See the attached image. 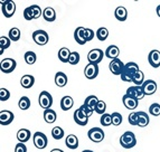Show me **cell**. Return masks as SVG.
<instances>
[{
    "instance_id": "cell-4",
    "label": "cell",
    "mask_w": 160,
    "mask_h": 152,
    "mask_svg": "<svg viewBox=\"0 0 160 152\" xmlns=\"http://www.w3.org/2000/svg\"><path fill=\"white\" fill-rule=\"evenodd\" d=\"M104 56H105V54L103 53L102 49H100V48H94V49H91V51H88V63H91V64L98 65L99 63H101Z\"/></svg>"
},
{
    "instance_id": "cell-51",
    "label": "cell",
    "mask_w": 160,
    "mask_h": 152,
    "mask_svg": "<svg viewBox=\"0 0 160 152\" xmlns=\"http://www.w3.org/2000/svg\"><path fill=\"white\" fill-rule=\"evenodd\" d=\"M49 152H64L63 150H61V149H52Z\"/></svg>"
},
{
    "instance_id": "cell-3",
    "label": "cell",
    "mask_w": 160,
    "mask_h": 152,
    "mask_svg": "<svg viewBox=\"0 0 160 152\" xmlns=\"http://www.w3.org/2000/svg\"><path fill=\"white\" fill-rule=\"evenodd\" d=\"M38 103H39L42 109H51V106L53 105V96H52V94L49 92L42 91L39 94V97H38Z\"/></svg>"
},
{
    "instance_id": "cell-33",
    "label": "cell",
    "mask_w": 160,
    "mask_h": 152,
    "mask_svg": "<svg viewBox=\"0 0 160 152\" xmlns=\"http://www.w3.org/2000/svg\"><path fill=\"white\" fill-rule=\"evenodd\" d=\"M18 106L20 110L22 111H26L30 107V100L29 97H27V96H22L19 99V102H18Z\"/></svg>"
},
{
    "instance_id": "cell-18",
    "label": "cell",
    "mask_w": 160,
    "mask_h": 152,
    "mask_svg": "<svg viewBox=\"0 0 160 152\" xmlns=\"http://www.w3.org/2000/svg\"><path fill=\"white\" fill-rule=\"evenodd\" d=\"M122 102H123V105L127 107L128 110H134L137 109V106H138L139 104V101L136 99H133V97H131V96L129 95H123L122 97Z\"/></svg>"
},
{
    "instance_id": "cell-35",
    "label": "cell",
    "mask_w": 160,
    "mask_h": 152,
    "mask_svg": "<svg viewBox=\"0 0 160 152\" xmlns=\"http://www.w3.org/2000/svg\"><path fill=\"white\" fill-rule=\"evenodd\" d=\"M99 102H100L99 99H98L95 95H88L85 99V101H84V103H85L86 105H88L90 107H92L93 110H95L96 105H98Z\"/></svg>"
},
{
    "instance_id": "cell-36",
    "label": "cell",
    "mask_w": 160,
    "mask_h": 152,
    "mask_svg": "<svg viewBox=\"0 0 160 152\" xmlns=\"http://www.w3.org/2000/svg\"><path fill=\"white\" fill-rule=\"evenodd\" d=\"M10 43H11V40L9 39V37H6V36H1V37H0V49H1L0 54H2L5 49L9 48Z\"/></svg>"
},
{
    "instance_id": "cell-49",
    "label": "cell",
    "mask_w": 160,
    "mask_h": 152,
    "mask_svg": "<svg viewBox=\"0 0 160 152\" xmlns=\"http://www.w3.org/2000/svg\"><path fill=\"white\" fill-rule=\"evenodd\" d=\"M15 152H27V147L25 145V143H17L15 147Z\"/></svg>"
},
{
    "instance_id": "cell-15",
    "label": "cell",
    "mask_w": 160,
    "mask_h": 152,
    "mask_svg": "<svg viewBox=\"0 0 160 152\" xmlns=\"http://www.w3.org/2000/svg\"><path fill=\"white\" fill-rule=\"evenodd\" d=\"M142 88L146 95H152L157 92V83L153 80H148L144 81V83L142 84Z\"/></svg>"
},
{
    "instance_id": "cell-8",
    "label": "cell",
    "mask_w": 160,
    "mask_h": 152,
    "mask_svg": "<svg viewBox=\"0 0 160 152\" xmlns=\"http://www.w3.org/2000/svg\"><path fill=\"white\" fill-rule=\"evenodd\" d=\"M16 66H17L16 61L12 58H5L0 63V70H1L2 73H5V74H9V73L13 72V71L16 70Z\"/></svg>"
},
{
    "instance_id": "cell-25",
    "label": "cell",
    "mask_w": 160,
    "mask_h": 152,
    "mask_svg": "<svg viewBox=\"0 0 160 152\" xmlns=\"http://www.w3.org/2000/svg\"><path fill=\"white\" fill-rule=\"evenodd\" d=\"M35 84V77L32 75H24L20 78V85L24 88H32Z\"/></svg>"
},
{
    "instance_id": "cell-46",
    "label": "cell",
    "mask_w": 160,
    "mask_h": 152,
    "mask_svg": "<svg viewBox=\"0 0 160 152\" xmlns=\"http://www.w3.org/2000/svg\"><path fill=\"white\" fill-rule=\"evenodd\" d=\"M22 15H24V18L26 19V20H28V22L34 19V13H32V8H30V6L25 9Z\"/></svg>"
},
{
    "instance_id": "cell-28",
    "label": "cell",
    "mask_w": 160,
    "mask_h": 152,
    "mask_svg": "<svg viewBox=\"0 0 160 152\" xmlns=\"http://www.w3.org/2000/svg\"><path fill=\"white\" fill-rule=\"evenodd\" d=\"M150 122V119L148 116V114L143 111H140L138 112V126L140 128H144V126H147Z\"/></svg>"
},
{
    "instance_id": "cell-16",
    "label": "cell",
    "mask_w": 160,
    "mask_h": 152,
    "mask_svg": "<svg viewBox=\"0 0 160 152\" xmlns=\"http://www.w3.org/2000/svg\"><path fill=\"white\" fill-rule=\"evenodd\" d=\"M85 29L84 27H78L74 32V39L78 45H85L88 43L85 39Z\"/></svg>"
},
{
    "instance_id": "cell-50",
    "label": "cell",
    "mask_w": 160,
    "mask_h": 152,
    "mask_svg": "<svg viewBox=\"0 0 160 152\" xmlns=\"http://www.w3.org/2000/svg\"><path fill=\"white\" fill-rule=\"evenodd\" d=\"M156 12H157L158 17L160 18V5H158V6H157V8H156Z\"/></svg>"
},
{
    "instance_id": "cell-13",
    "label": "cell",
    "mask_w": 160,
    "mask_h": 152,
    "mask_svg": "<svg viewBox=\"0 0 160 152\" xmlns=\"http://www.w3.org/2000/svg\"><path fill=\"white\" fill-rule=\"evenodd\" d=\"M148 61L153 68H158L160 66V51L157 49L150 51L149 55H148Z\"/></svg>"
},
{
    "instance_id": "cell-30",
    "label": "cell",
    "mask_w": 160,
    "mask_h": 152,
    "mask_svg": "<svg viewBox=\"0 0 160 152\" xmlns=\"http://www.w3.org/2000/svg\"><path fill=\"white\" fill-rule=\"evenodd\" d=\"M96 37L100 42H104L107 40V38L109 37V30L105 27H100L99 29L96 30Z\"/></svg>"
},
{
    "instance_id": "cell-27",
    "label": "cell",
    "mask_w": 160,
    "mask_h": 152,
    "mask_svg": "<svg viewBox=\"0 0 160 152\" xmlns=\"http://www.w3.org/2000/svg\"><path fill=\"white\" fill-rule=\"evenodd\" d=\"M67 76L65 73L63 72H57L55 75V84H56L58 87H64L67 84Z\"/></svg>"
},
{
    "instance_id": "cell-45",
    "label": "cell",
    "mask_w": 160,
    "mask_h": 152,
    "mask_svg": "<svg viewBox=\"0 0 160 152\" xmlns=\"http://www.w3.org/2000/svg\"><path fill=\"white\" fill-rule=\"evenodd\" d=\"M80 109H81V111H82V112L84 113V114H85L88 117L91 116V115L93 114V112H94V110L92 109V107L88 106V105H86L85 103H83L82 106H81Z\"/></svg>"
},
{
    "instance_id": "cell-41",
    "label": "cell",
    "mask_w": 160,
    "mask_h": 152,
    "mask_svg": "<svg viewBox=\"0 0 160 152\" xmlns=\"http://www.w3.org/2000/svg\"><path fill=\"white\" fill-rule=\"evenodd\" d=\"M149 113L153 116H159L160 115V104L158 103H153L150 105L149 107Z\"/></svg>"
},
{
    "instance_id": "cell-14",
    "label": "cell",
    "mask_w": 160,
    "mask_h": 152,
    "mask_svg": "<svg viewBox=\"0 0 160 152\" xmlns=\"http://www.w3.org/2000/svg\"><path fill=\"white\" fill-rule=\"evenodd\" d=\"M15 119V115L11 111H8V110H2L0 112V124L1 125H8Z\"/></svg>"
},
{
    "instance_id": "cell-37",
    "label": "cell",
    "mask_w": 160,
    "mask_h": 152,
    "mask_svg": "<svg viewBox=\"0 0 160 152\" xmlns=\"http://www.w3.org/2000/svg\"><path fill=\"white\" fill-rule=\"evenodd\" d=\"M52 136H53L55 140H61L63 136H64V130L61 128V126H55L52 130Z\"/></svg>"
},
{
    "instance_id": "cell-1",
    "label": "cell",
    "mask_w": 160,
    "mask_h": 152,
    "mask_svg": "<svg viewBox=\"0 0 160 152\" xmlns=\"http://www.w3.org/2000/svg\"><path fill=\"white\" fill-rule=\"evenodd\" d=\"M139 70V66L134 63V61H129L124 65V68H123L122 73H121L120 77L123 82H132L133 80L134 75L136 73L138 72Z\"/></svg>"
},
{
    "instance_id": "cell-6",
    "label": "cell",
    "mask_w": 160,
    "mask_h": 152,
    "mask_svg": "<svg viewBox=\"0 0 160 152\" xmlns=\"http://www.w3.org/2000/svg\"><path fill=\"white\" fill-rule=\"evenodd\" d=\"M32 141H34L35 147L37 149H45L48 144L47 136L43 133V132H35L32 135Z\"/></svg>"
},
{
    "instance_id": "cell-11",
    "label": "cell",
    "mask_w": 160,
    "mask_h": 152,
    "mask_svg": "<svg viewBox=\"0 0 160 152\" xmlns=\"http://www.w3.org/2000/svg\"><path fill=\"white\" fill-rule=\"evenodd\" d=\"M84 75L88 80H94L99 75V66L96 64H91L88 63L84 68Z\"/></svg>"
},
{
    "instance_id": "cell-43",
    "label": "cell",
    "mask_w": 160,
    "mask_h": 152,
    "mask_svg": "<svg viewBox=\"0 0 160 152\" xmlns=\"http://www.w3.org/2000/svg\"><path fill=\"white\" fill-rule=\"evenodd\" d=\"M9 97H10V92L5 87L0 88V101L1 102H6L8 101Z\"/></svg>"
},
{
    "instance_id": "cell-7",
    "label": "cell",
    "mask_w": 160,
    "mask_h": 152,
    "mask_svg": "<svg viewBox=\"0 0 160 152\" xmlns=\"http://www.w3.org/2000/svg\"><path fill=\"white\" fill-rule=\"evenodd\" d=\"M32 39L37 45L44 46L48 43L49 40V35L47 34V32L45 30H36L32 32Z\"/></svg>"
},
{
    "instance_id": "cell-34",
    "label": "cell",
    "mask_w": 160,
    "mask_h": 152,
    "mask_svg": "<svg viewBox=\"0 0 160 152\" xmlns=\"http://www.w3.org/2000/svg\"><path fill=\"white\" fill-rule=\"evenodd\" d=\"M20 36H22V32H20V30H19L18 28H16V27H13V28H11V29L9 30V39H10L11 42H18V40L20 39Z\"/></svg>"
},
{
    "instance_id": "cell-9",
    "label": "cell",
    "mask_w": 160,
    "mask_h": 152,
    "mask_svg": "<svg viewBox=\"0 0 160 152\" xmlns=\"http://www.w3.org/2000/svg\"><path fill=\"white\" fill-rule=\"evenodd\" d=\"M88 139L91 140L92 142L100 143L104 139V131L100 128H92L91 130H88Z\"/></svg>"
},
{
    "instance_id": "cell-38",
    "label": "cell",
    "mask_w": 160,
    "mask_h": 152,
    "mask_svg": "<svg viewBox=\"0 0 160 152\" xmlns=\"http://www.w3.org/2000/svg\"><path fill=\"white\" fill-rule=\"evenodd\" d=\"M101 124L103 126H109L112 124V114H109V113H105V114L101 115V120H100Z\"/></svg>"
},
{
    "instance_id": "cell-24",
    "label": "cell",
    "mask_w": 160,
    "mask_h": 152,
    "mask_svg": "<svg viewBox=\"0 0 160 152\" xmlns=\"http://www.w3.org/2000/svg\"><path fill=\"white\" fill-rule=\"evenodd\" d=\"M65 144H66V147L68 149H78V136L74 135V134H69V135L66 136V139H65Z\"/></svg>"
},
{
    "instance_id": "cell-44",
    "label": "cell",
    "mask_w": 160,
    "mask_h": 152,
    "mask_svg": "<svg viewBox=\"0 0 160 152\" xmlns=\"http://www.w3.org/2000/svg\"><path fill=\"white\" fill-rule=\"evenodd\" d=\"M30 8H32V13H34V19H38L43 15V10L40 9V7L38 5H32Z\"/></svg>"
},
{
    "instance_id": "cell-22",
    "label": "cell",
    "mask_w": 160,
    "mask_h": 152,
    "mask_svg": "<svg viewBox=\"0 0 160 152\" xmlns=\"http://www.w3.org/2000/svg\"><path fill=\"white\" fill-rule=\"evenodd\" d=\"M74 105V100H73L72 96H63L61 100V109L63 111H68L71 110Z\"/></svg>"
},
{
    "instance_id": "cell-52",
    "label": "cell",
    "mask_w": 160,
    "mask_h": 152,
    "mask_svg": "<svg viewBox=\"0 0 160 152\" xmlns=\"http://www.w3.org/2000/svg\"><path fill=\"white\" fill-rule=\"evenodd\" d=\"M82 152H94V151H92V150H88V149H86V150H83Z\"/></svg>"
},
{
    "instance_id": "cell-20",
    "label": "cell",
    "mask_w": 160,
    "mask_h": 152,
    "mask_svg": "<svg viewBox=\"0 0 160 152\" xmlns=\"http://www.w3.org/2000/svg\"><path fill=\"white\" fill-rule=\"evenodd\" d=\"M114 16L119 22H126L128 18V11H127L126 7L123 6H119L114 10Z\"/></svg>"
},
{
    "instance_id": "cell-39",
    "label": "cell",
    "mask_w": 160,
    "mask_h": 152,
    "mask_svg": "<svg viewBox=\"0 0 160 152\" xmlns=\"http://www.w3.org/2000/svg\"><path fill=\"white\" fill-rule=\"evenodd\" d=\"M105 110H107V103H105L104 101H100L99 103H98V105H96L94 111H95L98 114L103 115V114H105Z\"/></svg>"
},
{
    "instance_id": "cell-19",
    "label": "cell",
    "mask_w": 160,
    "mask_h": 152,
    "mask_svg": "<svg viewBox=\"0 0 160 152\" xmlns=\"http://www.w3.org/2000/svg\"><path fill=\"white\" fill-rule=\"evenodd\" d=\"M104 54H105V56H107L108 58H111L113 61V59H117L118 57H119V55H120V49H119V47H118L117 45H110L109 47L105 49Z\"/></svg>"
},
{
    "instance_id": "cell-17",
    "label": "cell",
    "mask_w": 160,
    "mask_h": 152,
    "mask_svg": "<svg viewBox=\"0 0 160 152\" xmlns=\"http://www.w3.org/2000/svg\"><path fill=\"white\" fill-rule=\"evenodd\" d=\"M74 121L76 124L81 126H85L88 122V117L81 111V109H78L74 112Z\"/></svg>"
},
{
    "instance_id": "cell-26",
    "label": "cell",
    "mask_w": 160,
    "mask_h": 152,
    "mask_svg": "<svg viewBox=\"0 0 160 152\" xmlns=\"http://www.w3.org/2000/svg\"><path fill=\"white\" fill-rule=\"evenodd\" d=\"M56 119H57V114L54 110L48 109V110H45V111H44V120H45L46 123L52 124V123H54L55 121H56Z\"/></svg>"
},
{
    "instance_id": "cell-29",
    "label": "cell",
    "mask_w": 160,
    "mask_h": 152,
    "mask_svg": "<svg viewBox=\"0 0 160 152\" xmlns=\"http://www.w3.org/2000/svg\"><path fill=\"white\" fill-rule=\"evenodd\" d=\"M71 53H72V51H69L67 47H62L58 51V59L62 63H68Z\"/></svg>"
},
{
    "instance_id": "cell-32",
    "label": "cell",
    "mask_w": 160,
    "mask_h": 152,
    "mask_svg": "<svg viewBox=\"0 0 160 152\" xmlns=\"http://www.w3.org/2000/svg\"><path fill=\"white\" fill-rule=\"evenodd\" d=\"M132 83H133L136 86H142V84L144 83V74L141 71H138L134 75L133 80H132Z\"/></svg>"
},
{
    "instance_id": "cell-2",
    "label": "cell",
    "mask_w": 160,
    "mask_h": 152,
    "mask_svg": "<svg viewBox=\"0 0 160 152\" xmlns=\"http://www.w3.org/2000/svg\"><path fill=\"white\" fill-rule=\"evenodd\" d=\"M120 144H121V147L124 148V149H131V148H133L137 144V139L133 132H131V131L124 132L120 138Z\"/></svg>"
},
{
    "instance_id": "cell-42",
    "label": "cell",
    "mask_w": 160,
    "mask_h": 152,
    "mask_svg": "<svg viewBox=\"0 0 160 152\" xmlns=\"http://www.w3.org/2000/svg\"><path fill=\"white\" fill-rule=\"evenodd\" d=\"M122 123V115L119 112H113L112 113V124L115 126L120 125Z\"/></svg>"
},
{
    "instance_id": "cell-48",
    "label": "cell",
    "mask_w": 160,
    "mask_h": 152,
    "mask_svg": "<svg viewBox=\"0 0 160 152\" xmlns=\"http://www.w3.org/2000/svg\"><path fill=\"white\" fill-rule=\"evenodd\" d=\"M94 38V32L91 28H86L85 29V39L86 42H90Z\"/></svg>"
},
{
    "instance_id": "cell-5",
    "label": "cell",
    "mask_w": 160,
    "mask_h": 152,
    "mask_svg": "<svg viewBox=\"0 0 160 152\" xmlns=\"http://www.w3.org/2000/svg\"><path fill=\"white\" fill-rule=\"evenodd\" d=\"M1 10H2V15L6 18H10L13 16V13L16 12V3L11 0L2 1L1 2Z\"/></svg>"
},
{
    "instance_id": "cell-23",
    "label": "cell",
    "mask_w": 160,
    "mask_h": 152,
    "mask_svg": "<svg viewBox=\"0 0 160 152\" xmlns=\"http://www.w3.org/2000/svg\"><path fill=\"white\" fill-rule=\"evenodd\" d=\"M43 17L47 22H55V19H56V12H55L54 8H52V7H46L43 10Z\"/></svg>"
},
{
    "instance_id": "cell-40",
    "label": "cell",
    "mask_w": 160,
    "mask_h": 152,
    "mask_svg": "<svg viewBox=\"0 0 160 152\" xmlns=\"http://www.w3.org/2000/svg\"><path fill=\"white\" fill-rule=\"evenodd\" d=\"M80 63V54L78 51H72L71 53V56H69L68 64L71 65H78Z\"/></svg>"
},
{
    "instance_id": "cell-12",
    "label": "cell",
    "mask_w": 160,
    "mask_h": 152,
    "mask_svg": "<svg viewBox=\"0 0 160 152\" xmlns=\"http://www.w3.org/2000/svg\"><path fill=\"white\" fill-rule=\"evenodd\" d=\"M124 65L126 64H123V61H121L120 58H117V59L111 61V63H110V65H109V68H110V71H111L112 74L121 75L123 68H124Z\"/></svg>"
},
{
    "instance_id": "cell-47",
    "label": "cell",
    "mask_w": 160,
    "mask_h": 152,
    "mask_svg": "<svg viewBox=\"0 0 160 152\" xmlns=\"http://www.w3.org/2000/svg\"><path fill=\"white\" fill-rule=\"evenodd\" d=\"M131 125H138V112H132L128 117Z\"/></svg>"
},
{
    "instance_id": "cell-10",
    "label": "cell",
    "mask_w": 160,
    "mask_h": 152,
    "mask_svg": "<svg viewBox=\"0 0 160 152\" xmlns=\"http://www.w3.org/2000/svg\"><path fill=\"white\" fill-rule=\"evenodd\" d=\"M127 95L131 96V97H133V99L136 100H142L146 96V94H144L143 92V88H142V86H130V87L127 90Z\"/></svg>"
},
{
    "instance_id": "cell-21",
    "label": "cell",
    "mask_w": 160,
    "mask_h": 152,
    "mask_svg": "<svg viewBox=\"0 0 160 152\" xmlns=\"http://www.w3.org/2000/svg\"><path fill=\"white\" fill-rule=\"evenodd\" d=\"M32 133L28 129H20V130L17 132V139L20 143H26L27 141H29Z\"/></svg>"
},
{
    "instance_id": "cell-31",
    "label": "cell",
    "mask_w": 160,
    "mask_h": 152,
    "mask_svg": "<svg viewBox=\"0 0 160 152\" xmlns=\"http://www.w3.org/2000/svg\"><path fill=\"white\" fill-rule=\"evenodd\" d=\"M24 58H25V61H26L28 65H34L35 63H36V61H37V56H36V54L32 51H26V53H25Z\"/></svg>"
}]
</instances>
